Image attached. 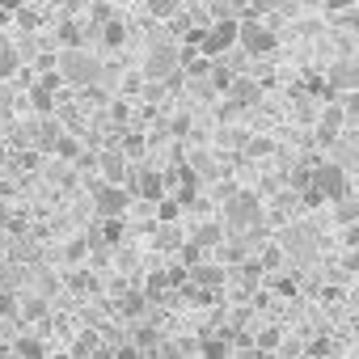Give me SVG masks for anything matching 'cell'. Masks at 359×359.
<instances>
[{
  "mask_svg": "<svg viewBox=\"0 0 359 359\" xmlns=\"http://www.w3.org/2000/svg\"><path fill=\"white\" fill-rule=\"evenodd\" d=\"M300 195H304V208H321V203H325V195H321L317 187H309V191H300Z\"/></svg>",
  "mask_w": 359,
  "mask_h": 359,
  "instance_id": "31",
  "label": "cell"
},
{
  "mask_svg": "<svg viewBox=\"0 0 359 359\" xmlns=\"http://www.w3.org/2000/svg\"><path fill=\"white\" fill-rule=\"evenodd\" d=\"M118 359H140V346H118Z\"/></svg>",
  "mask_w": 359,
  "mask_h": 359,
  "instance_id": "42",
  "label": "cell"
},
{
  "mask_svg": "<svg viewBox=\"0 0 359 359\" xmlns=\"http://www.w3.org/2000/svg\"><path fill=\"white\" fill-rule=\"evenodd\" d=\"M191 283L212 292V287H220V283H224V271H220V266H208V262H199V266L191 271Z\"/></svg>",
  "mask_w": 359,
  "mask_h": 359,
  "instance_id": "11",
  "label": "cell"
},
{
  "mask_svg": "<svg viewBox=\"0 0 359 359\" xmlns=\"http://www.w3.org/2000/svg\"><path fill=\"white\" fill-rule=\"evenodd\" d=\"M9 72H18V51L0 47V76H9Z\"/></svg>",
  "mask_w": 359,
  "mask_h": 359,
  "instance_id": "25",
  "label": "cell"
},
{
  "mask_svg": "<svg viewBox=\"0 0 359 359\" xmlns=\"http://www.w3.org/2000/svg\"><path fill=\"white\" fill-rule=\"evenodd\" d=\"M177 212H182V203H177V199H161V208H156V216H161L165 224H173V220H177Z\"/></svg>",
  "mask_w": 359,
  "mask_h": 359,
  "instance_id": "24",
  "label": "cell"
},
{
  "mask_svg": "<svg viewBox=\"0 0 359 359\" xmlns=\"http://www.w3.org/2000/svg\"><path fill=\"white\" fill-rule=\"evenodd\" d=\"M258 97H262V85H254V81H233V85H229V102H233L237 110L254 106Z\"/></svg>",
  "mask_w": 359,
  "mask_h": 359,
  "instance_id": "9",
  "label": "cell"
},
{
  "mask_svg": "<svg viewBox=\"0 0 359 359\" xmlns=\"http://www.w3.org/2000/svg\"><path fill=\"white\" fill-rule=\"evenodd\" d=\"M13 355H18V359H47L43 342H34V338H18V342H13Z\"/></svg>",
  "mask_w": 359,
  "mask_h": 359,
  "instance_id": "18",
  "label": "cell"
},
{
  "mask_svg": "<svg viewBox=\"0 0 359 359\" xmlns=\"http://www.w3.org/2000/svg\"><path fill=\"white\" fill-rule=\"evenodd\" d=\"M313 187L325 195V203H338V199L351 195V177H346L342 165H317L313 169Z\"/></svg>",
  "mask_w": 359,
  "mask_h": 359,
  "instance_id": "3",
  "label": "cell"
},
{
  "mask_svg": "<svg viewBox=\"0 0 359 359\" xmlns=\"http://www.w3.org/2000/svg\"><path fill=\"white\" fill-rule=\"evenodd\" d=\"M55 152H60V156H68V161H72V156H76V161L85 156V152H81V144H76L72 135H55Z\"/></svg>",
  "mask_w": 359,
  "mask_h": 359,
  "instance_id": "21",
  "label": "cell"
},
{
  "mask_svg": "<svg viewBox=\"0 0 359 359\" xmlns=\"http://www.w3.org/2000/svg\"><path fill=\"white\" fill-rule=\"evenodd\" d=\"M195 241H199V245H203V250H212V245H220V241H224V237H220V224H203V229H199V237H195Z\"/></svg>",
  "mask_w": 359,
  "mask_h": 359,
  "instance_id": "23",
  "label": "cell"
},
{
  "mask_svg": "<svg viewBox=\"0 0 359 359\" xmlns=\"http://www.w3.org/2000/svg\"><path fill=\"white\" fill-rule=\"evenodd\" d=\"M233 81H237V76H233V72H224V68H216V72H212V85H216V89H224V93H229V85H233Z\"/></svg>",
  "mask_w": 359,
  "mask_h": 359,
  "instance_id": "30",
  "label": "cell"
},
{
  "mask_svg": "<svg viewBox=\"0 0 359 359\" xmlns=\"http://www.w3.org/2000/svg\"><path fill=\"white\" fill-rule=\"evenodd\" d=\"M292 187H296V191H309V187H313V169H309V165L292 173Z\"/></svg>",
  "mask_w": 359,
  "mask_h": 359,
  "instance_id": "28",
  "label": "cell"
},
{
  "mask_svg": "<svg viewBox=\"0 0 359 359\" xmlns=\"http://www.w3.org/2000/svg\"><path fill=\"white\" fill-rule=\"evenodd\" d=\"M102 241L106 245H118L123 241V220H102Z\"/></svg>",
  "mask_w": 359,
  "mask_h": 359,
  "instance_id": "22",
  "label": "cell"
},
{
  "mask_svg": "<svg viewBox=\"0 0 359 359\" xmlns=\"http://www.w3.org/2000/svg\"><path fill=\"white\" fill-rule=\"evenodd\" d=\"M334 220H338L342 229H346V224H355V220H359V203H355L351 195H346V199H338V203H334Z\"/></svg>",
  "mask_w": 359,
  "mask_h": 359,
  "instance_id": "16",
  "label": "cell"
},
{
  "mask_svg": "<svg viewBox=\"0 0 359 359\" xmlns=\"http://www.w3.org/2000/svg\"><path fill=\"white\" fill-rule=\"evenodd\" d=\"M224 258H229V262H241V258H245V245H241V241L224 245Z\"/></svg>",
  "mask_w": 359,
  "mask_h": 359,
  "instance_id": "34",
  "label": "cell"
},
{
  "mask_svg": "<svg viewBox=\"0 0 359 359\" xmlns=\"http://www.w3.org/2000/svg\"><path fill=\"white\" fill-rule=\"evenodd\" d=\"M55 359H76V355H55Z\"/></svg>",
  "mask_w": 359,
  "mask_h": 359,
  "instance_id": "46",
  "label": "cell"
},
{
  "mask_svg": "<svg viewBox=\"0 0 359 359\" xmlns=\"http://www.w3.org/2000/svg\"><path fill=\"white\" fill-rule=\"evenodd\" d=\"M258 220H262V203H258L254 191H241V195H233V203H224V224L229 229H254Z\"/></svg>",
  "mask_w": 359,
  "mask_h": 359,
  "instance_id": "2",
  "label": "cell"
},
{
  "mask_svg": "<svg viewBox=\"0 0 359 359\" xmlns=\"http://www.w3.org/2000/svg\"><path fill=\"white\" fill-rule=\"evenodd\" d=\"M351 5H355V0H325V9H330V13H346Z\"/></svg>",
  "mask_w": 359,
  "mask_h": 359,
  "instance_id": "38",
  "label": "cell"
},
{
  "mask_svg": "<svg viewBox=\"0 0 359 359\" xmlns=\"http://www.w3.org/2000/svg\"><path fill=\"white\" fill-rule=\"evenodd\" d=\"M60 43H64V51L85 47V34H81V26H76L72 18H64V22H60Z\"/></svg>",
  "mask_w": 359,
  "mask_h": 359,
  "instance_id": "13",
  "label": "cell"
},
{
  "mask_svg": "<svg viewBox=\"0 0 359 359\" xmlns=\"http://www.w3.org/2000/svg\"><path fill=\"white\" fill-rule=\"evenodd\" d=\"M258 266H262L266 275H271V271H283V245H275V241H271V245H262Z\"/></svg>",
  "mask_w": 359,
  "mask_h": 359,
  "instance_id": "14",
  "label": "cell"
},
{
  "mask_svg": "<svg viewBox=\"0 0 359 359\" xmlns=\"http://www.w3.org/2000/svg\"><path fill=\"white\" fill-rule=\"evenodd\" d=\"M123 148H127L131 156H140V152H144V140H140V135H127V144H123Z\"/></svg>",
  "mask_w": 359,
  "mask_h": 359,
  "instance_id": "39",
  "label": "cell"
},
{
  "mask_svg": "<svg viewBox=\"0 0 359 359\" xmlns=\"http://www.w3.org/2000/svg\"><path fill=\"white\" fill-rule=\"evenodd\" d=\"M283 0H254V9H279Z\"/></svg>",
  "mask_w": 359,
  "mask_h": 359,
  "instance_id": "44",
  "label": "cell"
},
{
  "mask_svg": "<svg viewBox=\"0 0 359 359\" xmlns=\"http://www.w3.org/2000/svg\"><path fill=\"white\" fill-rule=\"evenodd\" d=\"M258 346H262V351L279 346V330H262V334H258Z\"/></svg>",
  "mask_w": 359,
  "mask_h": 359,
  "instance_id": "32",
  "label": "cell"
},
{
  "mask_svg": "<svg viewBox=\"0 0 359 359\" xmlns=\"http://www.w3.org/2000/svg\"><path fill=\"white\" fill-rule=\"evenodd\" d=\"M325 81H330V89H351V85H359V68L355 64H338Z\"/></svg>",
  "mask_w": 359,
  "mask_h": 359,
  "instance_id": "12",
  "label": "cell"
},
{
  "mask_svg": "<svg viewBox=\"0 0 359 359\" xmlns=\"http://www.w3.org/2000/svg\"><path fill=\"white\" fill-rule=\"evenodd\" d=\"M110 18H114V13H110V5H93V22H97V26H106Z\"/></svg>",
  "mask_w": 359,
  "mask_h": 359,
  "instance_id": "36",
  "label": "cell"
},
{
  "mask_svg": "<svg viewBox=\"0 0 359 359\" xmlns=\"http://www.w3.org/2000/svg\"><path fill=\"white\" fill-rule=\"evenodd\" d=\"M342 118H346V110H342L338 102H330V110H325V114H321V123H317L321 140H338V127H342Z\"/></svg>",
  "mask_w": 359,
  "mask_h": 359,
  "instance_id": "10",
  "label": "cell"
},
{
  "mask_svg": "<svg viewBox=\"0 0 359 359\" xmlns=\"http://www.w3.org/2000/svg\"><path fill=\"white\" fill-rule=\"evenodd\" d=\"M161 359H182V355H177V346H169V342H165V346H161Z\"/></svg>",
  "mask_w": 359,
  "mask_h": 359,
  "instance_id": "43",
  "label": "cell"
},
{
  "mask_svg": "<svg viewBox=\"0 0 359 359\" xmlns=\"http://www.w3.org/2000/svg\"><path fill=\"white\" fill-rule=\"evenodd\" d=\"M47 313V304L43 300H30V309H26V317H43Z\"/></svg>",
  "mask_w": 359,
  "mask_h": 359,
  "instance_id": "41",
  "label": "cell"
},
{
  "mask_svg": "<svg viewBox=\"0 0 359 359\" xmlns=\"http://www.w3.org/2000/svg\"><path fill=\"white\" fill-rule=\"evenodd\" d=\"M237 39H241V22H237V18H220L212 30H203V39H199V51L212 60V55H224L229 47H237Z\"/></svg>",
  "mask_w": 359,
  "mask_h": 359,
  "instance_id": "1",
  "label": "cell"
},
{
  "mask_svg": "<svg viewBox=\"0 0 359 359\" xmlns=\"http://www.w3.org/2000/svg\"><path fill=\"white\" fill-rule=\"evenodd\" d=\"M250 55H266V51H275V30H266L262 22H241V39H237Z\"/></svg>",
  "mask_w": 359,
  "mask_h": 359,
  "instance_id": "6",
  "label": "cell"
},
{
  "mask_svg": "<svg viewBox=\"0 0 359 359\" xmlns=\"http://www.w3.org/2000/svg\"><path fill=\"white\" fill-rule=\"evenodd\" d=\"M93 245H97L93 237H72V241L64 245V258H68V262H81V258H85V254H89Z\"/></svg>",
  "mask_w": 359,
  "mask_h": 359,
  "instance_id": "17",
  "label": "cell"
},
{
  "mask_svg": "<svg viewBox=\"0 0 359 359\" xmlns=\"http://www.w3.org/2000/svg\"><path fill=\"white\" fill-rule=\"evenodd\" d=\"M39 161H43V156H39V152H26V156H18V165H22V169H26V173H30V169H34V165H39Z\"/></svg>",
  "mask_w": 359,
  "mask_h": 359,
  "instance_id": "40",
  "label": "cell"
},
{
  "mask_svg": "<svg viewBox=\"0 0 359 359\" xmlns=\"http://www.w3.org/2000/svg\"><path fill=\"white\" fill-rule=\"evenodd\" d=\"M93 208L102 220H123L127 216V191L118 182H97L93 187Z\"/></svg>",
  "mask_w": 359,
  "mask_h": 359,
  "instance_id": "4",
  "label": "cell"
},
{
  "mask_svg": "<svg viewBox=\"0 0 359 359\" xmlns=\"http://www.w3.org/2000/svg\"><path fill=\"white\" fill-rule=\"evenodd\" d=\"M173 68H177V51L173 47H152L148 51V64H144L148 76H169Z\"/></svg>",
  "mask_w": 359,
  "mask_h": 359,
  "instance_id": "8",
  "label": "cell"
},
{
  "mask_svg": "<svg viewBox=\"0 0 359 359\" xmlns=\"http://www.w3.org/2000/svg\"><path fill=\"white\" fill-rule=\"evenodd\" d=\"M60 64H64V68H60V76H64L68 85H89V81L97 76V64L85 55V47L64 51V55H60Z\"/></svg>",
  "mask_w": 359,
  "mask_h": 359,
  "instance_id": "5",
  "label": "cell"
},
{
  "mask_svg": "<svg viewBox=\"0 0 359 359\" xmlns=\"http://www.w3.org/2000/svg\"><path fill=\"white\" fill-rule=\"evenodd\" d=\"M187 72H191V76H208L212 64H208V60H195V64H187Z\"/></svg>",
  "mask_w": 359,
  "mask_h": 359,
  "instance_id": "37",
  "label": "cell"
},
{
  "mask_svg": "<svg viewBox=\"0 0 359 359\" xmlns=\"http://www.w3.org/2000/svg\"><path fill=\"white\" fill-rule=\"evenodd\" d=\"M199 351H203V359H229V338H203Z\"/></svg>",
  "mask_w": 359,
  "mask_h": 359,
  "instance_id": "20",
  "label": "cell"
},
{
  "mask_svg": "<svg viewBox=\"0 0 359 359\" xmlns=\"http://www.w3.org/2000/svg\"><path fill=\"white\" fill-rule=\"evenodd\" d=\"M342 245H346V250H359V220L342 229Z\"/></svg>",
  "mask_w": 359,
  "mask_h": 359,
  "instance_id": "29",
  "label": "cell"
},
{
  "mask_svg": "<svg viewBox=\"0 0 359 359\" xmlns=\"http://www.w3.org/2000/svg\"><path fill=\"white\" fill-rule=\"evenodd\" d=\"M271 287H275L279 296H296V279H287V275H275V279H271Z\"/></svg>",
  "mask_w": 359,
  "mask_h": 359,
  "instance_id": "26",
  "label": "cell"
},
{
  "mask_svg": "<svg viewBox=\"0 0 359 359\" xmlns=\"http://www.w3.org/2000/svg\"><path fill=\"white\" fill-rule=\"evenodd\" d=\"M342 22H346V26H351V30H359V13H346V18H342Z\"/></svg>",
  "mask_w": 359,
  "mask_h": 359,
  "instance_id": "45",
  "label": "cell"
},
{
  "mask_svg": "<svg viewBox=\"0 0 359 359\" xmlns=\"http://www.w3.org/2000/svg\"><path fill=\"white\" fill-rule=\"evenodd\" d=\"M131 187H135V195H140L144 203H161V195H165V177L152 173V169H140Z\"/></svg>",
  "mask_w": 359,
  "mask_h": 359,
  "instance_id": "7",
  "label": "cell"
},
{
  "mask_svg": "<svg viewBox=\"0 0 359 359\" xmlns=\"http://www.w3.org/2000/svg\"><path fill=\"white\" fill-rule=\"evenodd\" d=\"M123 169H127V165H123L118 156H110V161H106V173H110V182H118V177H123Z\"/></svg>",
  "mask_w": 359,
  "mask_h": 359,
  "instance_id": "33",
  "label": "cell"
},
{
  "mask_svg": "<svg viewBox=\"0 0 359 359\" xmlns=\"http://www.w3.org/2000/svg\"><path fill=\"white\" fill-rule=\"evenodd\" d=\"M102 43H106V47H123V43H127V26H123L118 18H110V22L102 26Z\"/></svg>",
  "mask_w": 359,
  "mask_h": 359,
  "instance_id": "15",
  "label": "cell"
},
{
  "mask_svg": "<svg viewBox=\"0 0 359 359\" xmlns=\"http://www.w3.org/2000/svg\"><path fill=\"white\" fill-rule=\"evenodd\" d=\"M13 313H18L13 296H9V292H0V317H13Z\"/></svg>",
  "mask_w": 359,
  "mask_h": 359,
  "instance_id": "35",
  "label": "cell"
},
{
  "mask_svg": "<svg viewBox=\"0 0 359 359\" xmlns=\"http://www.w3.org/2000/svg\"><path fill=\"white\" fill-rule=\"evenodd\" d=\"M140 313H144V296H135V292H131V296L123 300V317H140Z\"/></svg>",
  "mask_w": 359,
  "mask_h": 359,
  "instance_id": "27",
  "label": "cell"
},
{
  "mask_svg": "<svg viewBox=\"0 0 359 359\" xmlns=\"http://www.w3.org/2000/svg\"><path fill=\"white\" fill-rule=\"evenodd\" d=\"M144 9H148L152 18H161V22H165V18H173L177 9H182V0H144Z\"/></svg>",
  "mask_w": 359,
  "mask_h": 359,
  "instance_id": "19",
  "label": "cell"
}]
</instances>
